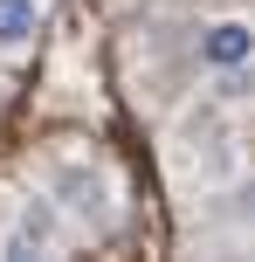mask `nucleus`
<instances>
[{
    "label": "nucleus",
    "instance_id": "3",
    "mask_svg": "<svg viewBox=\"0 0 255 262\" xmlns=\"http://www.w3.org/2000/svg\"><path fill=\"white\" fill-rule=\"evenodd\" d=\"M193 62L221 83V97H248L255 90V21L248 14H214L193 28Z\"/></svg>",
    "mask_w": 255,
    "mask_h": 262
},
{
    "label": "nucleus",
    "instance_id": "2",
    "mask_svg": "<svg viewBox=\"0 0 255 262\" xmlns=\"http://www.w3.org/2000/svg\"><path fill=\"white\" fill-rule=\"evenodd\" d=\"M83 228L62 214V200L49 193V186H28V193L7 200V214H0V255H69V242H76Z\"/></svg>",
    "mask_w": 255,
    "mask_h": 262
},
{
    "label": "nucleus",
    "instance_id": "4",
    "mask_svg": "<svg viewBox=\"0 0 255 262\" xmlns=\"http://www.w3.org/2000/svg\"><path fill=\"white\" fill-rule=\"evenodd\" d=\"M41 14H49V0H0V55H21L35 41Z\"/></svg>",
    "mask_w": 255,
    "mask_h": 262
},
{
    "label": "nucleus",
    "instance_id": "1",
    "mask_svg": "<svg viewBox=\"0 0 255 262\" xmlns=\"http://www.w3.org/2000/svg\"><path fill=\"white\" fill-rule=\"evenodd\" d=\"M41 186L62 200V214L83 228V235H110V228L124 221L118 180H110L90 152H49V159H41Z\"/></svg>",
    "mask_w": 255,
    "mask_h": 262
}]
</instances>
